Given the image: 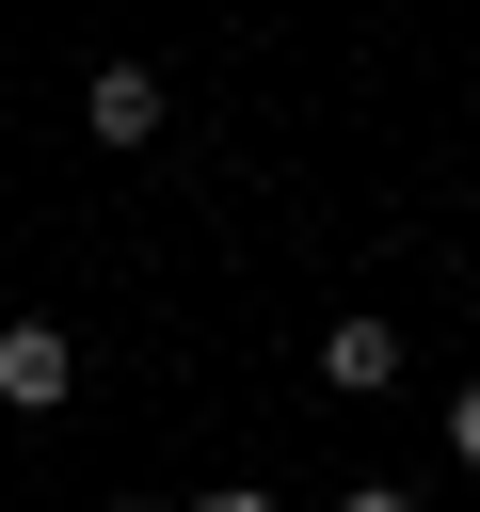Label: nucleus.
<instances>
[{"instance_id": "f03ea898", "label": "nucleus", "mask_w": 480, "mask_h": 512, "mask_svg": "<svg viewBox=\"0 0 480 512\" xmlns=\"http://www.w3.org/2000/svg\"><path fill=\"white\" fill-rule=\"evenodd\" d=\"M80 128H96V144H160V80H144V64H96V80H80Z\"/></svg>"}, {"instance_id": "39448f33", "label": "nucleus", "mask_w": 480, "mask_h": 512, "mask_svg": "<svg viewBox=\"0 0 480 512\" xmlns=\"http://www.w3.org/2000/svg\"><path fill=\"white\" fill-rule=\"evenodd\" d=\"M336 512H416V496H400V480H352V496H336Z\"/></svg>"}, {"instance_id": "20e7f679", "label": "nucleus", "mask_w": 480, "mask_h": 512, "mask_svg": "<svg viewBox=\"0 0 480 512\" xmlns=\"http://www.w3.org/2000/svg\"><path fill=\"white\" fill-rule=\"evenodd\" d=\"M176 512H272V496H256V480H208V496H176Z\"/></svg>"}, {"instance_id": "7ed1b4c3", "label": "nucleus", "mask_w": 480, "mask_h": 512, "mask_svg": "<svg viewBox=\"0 0 480 512\" xmlns=\"http://www.w3.org/2000/svg\"><path fill=\"white\" fill-rule=\"evenodd\" d=\"M320 384L384 400V384H400V336H384V320H336V336H320Z\"/></svg>"}, {"instance_id": "423d86ee", "label": "nucleus", "mask_w": 480, "mask_h": 512, "mask_svg": "<svg viewBox=\"0 0 480 512\" xmlns=\"http://www.w3.org/2000/svg\"><path fill=\"white\" fill-rule=\"evenodd\" d=\"M448 448H464V464H480V384H464V400H448Z\"/></svg>"}, {"instance_id": "f257e3e1", "label": "nucleus", "mask_w": 480, "mask_h": 512, "mask_svg": "<svg viewBox=\"0 0 480 512\" xmlns=\"http://www.w3.org/2000/svg\"><path fill=\"white\" fill-rule=\"evenodd\" d=\"M64 384H80V352H64L48 320H0V400H16V416H48Z\"/></svg>"}]
</instances>
